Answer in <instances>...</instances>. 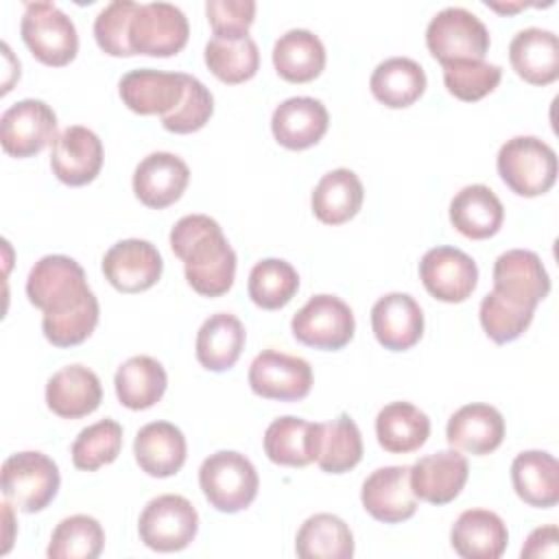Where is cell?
Returning <instances> with one entry per match:
<instances>
[{"instance_id":"cell-1","label":"cell","mask_w":559,"mask_h":559,"mask_svg":"<svg viewBox=\"0 0 559 559\" xmlns=\"http://www.w3.org/2000/svg\"><path fill=\"white\" fill-rule=\"evenodd\" d=\"M170 249L183 260L186 280L203 297L225 295L236 277V253L221 225L205 214H188L170 229Z\"/></svg>"},{"instance_id":"cell-2","label":"cell","mask_w":559,"mask_h":559,"mask_svg":"<svg viewBox=\"0 0 559 559\" xmlns=\"http://www.w3.org/2000/svg\"><path fill=\"white\" fill-rule=\"evenodd\" d=\"M83 266L68 255H44L26 280L28 301L44 314H63L92 297Z\"/></svg>"},{"instance_id":"cell-3","label":"cell","mask_w":559,"mask_h":559,"mask_svg":"<svg viewBox=\"0 0 559 559\" xmlns=\"http://www.w3.org/2000/svg\"><path fill=\"white\" fill-rule=\"evenodd\" d=\"M199 485L205 500L221 513H238L247 509L260 487L253 463L234 450L210 454L199 467Z\"/></svg>"},{"instance_id":"cell-4","label":"cell","mask_w":559,"mask_h":559,"mask_svg":"<svg viewBox=\"0 0 559 559\" xmlns=\"http://www.w3.org/2000/svg\"><path fill=\"white\" fill-rule=\"evenodd\" d=\"M498 175L520 197H539L557 181V155L535 135H515L498 151Z\"/></svg>"},{"instance_id":"cell-5","label":"cell","mask_w":559,"mask_h":559,"mask_svg":"<svg viewBox=\"0 0 559 559\" xmlns=\"http://www.w3.org/2000/svg\"><path fill=\"white\" fill-rule=\"evenodd\" d=\"M2 496L17 511L37 513L44 511L59 491L57 463L37 450L11 454L2 463Z\"/></svg>"},{"instance_id":"cell-6","label":"cell","mask_w":559,"mask_h":559,"mask_svg":"<svg viewBox=\"0 0 559 559\" xmlns=\"http://www.w3.org/2000/svg\"><path fill=\"white\" fill-rule=\"evenodd\" d=\"M20 33L33 57L44 66L61 68L79 52L76 26L55 2H26Z\"/></svg>"},{"instance_id":"cell-7","label":"cell","mask_w":559,"mask_h":559,"mask_svg":"<svg viewBox=\"0 0 559 559\" xmlns=\"http://www.w3.org/2000/svg\"><path fill=\"white\" fill-rule=\"evenodd\" d=\"M426 46L441 66L467 59L480 61L489 50V31L472 11L448 7L428 22Z\"/></svg>"},{"instance_id":"cell-8","label":"cell","mask_w":559,"mask_h":559,"mask_svg":"<svg viewBox=\"0 0 559 559\" xmlns=\"http://www.w3.org/2000/svg\"><path fill=\"white\" fill-rule=\"evenodd\" d=\"M199 531V513L192 502L177 493L153 498L138 520V533L146 548L177 552L192 544Z\"/></svg>"},{"instance_id":"cell-9","label":"cell","mask_w":559,"mask_h":559,"mask_svg":"<svg viewBox=\"0 0 559 559\" xmlns=\"http://www.w3.org/2000/svg\"><path fill=\"white\" fill-rule=\"evenodd\" d=\"M290 330L308 347L336 352L354 338L356 321L352 308L341 297L314 295L295 312Z\"/></svg>"},{"instance_id":"cell-10","label":"cell","mask_w":559,"mask_h":559,"mask_svg":"<svg viewBox=\"0 0 559 559\" xmlns=\"http://www.w3.org/2000/svg\"><path fill=\"white\" fill-rule=\"evenodd\" d=\"M190 26L186 13L170 2L138 4L129 26L133 55L173 57L188 44Z\"/></svg>"},{"instance_id":"cell-11","label":"cell","mask_w":559,"mask_h":559,"mask_svg":"<svg viewBox=\"0 0 559 559\" xmlns=\"http://www.w3.org/2000/svg\"><path fill=\"white\" fill-rule=\"evenodd\" d=\"M55 140L57 114L44 100H17L0 118V142L13 157H33Z\"/></svg>"},{"instance_id":"cell-12","label":"cell","mask_w":559,"mask_h":559,"mask_svg":"<svg viewBox=\"0 0 559 559\" xmlns=\"http://www.w3.org/2000/svg\"><path fill=\"white\" fill-rule=\"evenodd\" d=\"M249 386L264 400L297 402L312 389V367L299 356L264 349L249 367Z\"/></svg>"},{"instance_id":"cell-13","label":"cell","mask_w":559,"mask_h":559,"mask_svg":"<svg viewBox=\"0 0 559 559\" xmlns=\"http://www.w3.org/2000/svg\"><path fill=\"white\" fill-rule=\"evenodd\" d=\"M424 288L439 301L461 304L478 284L476 262L456 247H435L419 262Z\"/></svg>"},{"instance_id":"cell-14","label":"cell","mask_w":559,"mask_h":559,"mask_svg":"<svg viewBox=\"0 0 559 559\" xmlns=\"http://www.w3.org/2000/svg\"><path fill=\"white\" fill-rule=\"evenodd\" d=\"M493 290L522 308L535 310L550 293V277L537 253L509 249L493 262Z\"/></svg>"},{"instance_id":"cell-15","label":"cell","mask_w":559,"mask_h":559,"mask_svg":"<svg viewBox=\"0 0 559 559\" xmlns=\"http://www.w3.org/2000/svg\"><path fill=\"white\" fill-rule=\"evenodd\" d=\"M164 260L155 245L140 238L116 242L103 258L105 280L120 293H142L157 284Z\"/></svg>"},{"instance_id":"cell-16","label":"cell","mask_w":559,"mask_h":559,"mask_svg":"<svg viewBox=\"0 0 559 559\" xmlns=\"http://www.w3.org/2000/svg\"><path fill=\"white\" fill-rule=\"evenodd\" d=\"M365 511L384 524H397L415 515L417 496L411 489V467L389 465L371 472L360 489Z\"/></svg>"},{"instance_id":"cell-17","label":"cell","mask_w":559,"mask_h":559,"mask_svg":"<svg viewBox=\"0 0 559 559\" xmlns=\"http://www.w3.org/2000/svg\"><path fill=\"white\" fill-rule=\"evenodd\" d=\"M100 138L81 124L63 129L50 148V168L66 186H85L94 181L103 168Z\"/></svg>"},{"instance_id":"cell-18","label":"cell","mask_w":559,"mask_h":559,"mask_svg":"<svg viewBox=\"0 0 559 559\" xmlns=\"http://www.w3.org/2000/svg\"><path fill=\"white\" fill-rule=\"evenodd\" d=\"M118 94L122 103L140 116H166L183 98V72L138 68L120 79Z\"/></svg>"},{"instance_id":"cell-19","label":"cell","mask_w":559,"mask_h":559,"mask_svg":"<svg viewBox=\"0 0 559 559\" xmlns=\"http://www.w3.org/2000/svg\"><path fill=\"white\" fill-rule=\"evenodd\" d=\"M190 181L188 164L166 151L146 155L133 173V192L146 207L162 210L181 199Z\"/></svg>"},{"instance_id":"cell-20","label":"cell","mask_w":559,"mask_h":559,"mask_svg":"<svg viewBox=\"0 0 559 559\" xmlns=\"http://www.w3.org/2000/svg\"><path fill=\"white\" fill-rule=\"evenodd\" d=\"M469 476L467 459L459 450H441L421 456L411 467V489L419 500L430 504L452 502L465 487Z\"/></svg>"},{"instance_id":"cell-21","label":"cell","mask_w":559,"mask_h":559,"mask_svg":"<svg viewBox=\"0 0 559 559\" xmlns=\"http://www.w3.org/2000/svg\"><path fill=\"white\" fill-rule=\"evenodd\" d=\"M371 330L391 352H406L424 334V312L408 293H389L371 308Z\"/></svg>"},{"instance_id":"cell-22","label":"cell","mask_w":559,"mask_h":559,"mask_svg":"<svg viewBox=\"0 0 559 559\" xmlns=\"http://www.w3.org/2000/svg\"><path fill=\"white\" fill-rule=\"evenodd\" d=\"M328 124L330 116L325 105L310 96L286 98L271 116L273 138L290 151L314 146L325 135Z\"/></svg>"},{"instance_id":"cell-23","label":"cell","mask_w":559,"mask_h":559,"mask_svg":"<svg viewBox=\"0 0 559 559\" xmlns=\"http://www.w3.org/2000/svg\"><path fill=\"white\" fill-rule=\"evenodd\" d=\"M103 386L98 376L83 365H68L46 382V404L63 419H79L100 406Z\"/></svg>"},{"instance_id":"cell-24","label":"cell","mask_w":559,"mask_h":559,"mask_svg":"<svg viewBox=\"0 0 559 559\" xmlns=\"http://www.w3.org/2000/svg\"><path fill=\"white\" fill-rule=\"evenodd\" d=\"M445 439L454 450L474 456L489 454L504 439V417L489 404H465L448 419Z\"/></svg>"},{"instance_id":"cell-25","label":"cell","mask_w":559,"mask_h":559,"mask_svg":"<svg viewBox=\"0 0 559 559\" xmlns=\"http://www.w3.org/2000/svg\"><path fill=\"white\" fill-rule=\"evenodd\" d=\"M509 61L526 83L548 85L559 76V39L546 28H522L509 44Z\"/></svg>"},{"instance_id":"cell-26","label":"cell","mask_w":559,"mask_h":559,"mask_svg":"<svg viewBox=\"0 0 559 559\" xmlns=\"http://www.w3.org/2000/svg\"><path fill=\"white\" fill-rule=\"evenodd\" d=\"M450 544L463 559H498L507 550L509 531L498 513L467 509L452 524Z\"/></svg>"},{"instance_id":"cell-27","label":"cell","mask_w":559,"mask_h":559,"mask_svg":"<svg viewBox=\"0 0 559 559\" xmlns=\"http://www.w3.org/2000/svg\"><path fill=\"white\" fill-rule=\"evenodd\" d=\"M321 424L301 417H277L264 432V454L269 461L286 467H304L319 456Z\"/></svg>"},{"instance_id":"cell-28","label":"cell","mask_w":559,"mask_h":559,"mask_svg":"<svg viewBox=\"0 0 559 559\" xmlns=\"http://www.w3.org/2000/svg\"><path fill=\"white\" fill-rule=\"evenodd\" d=\"M186 437L170 421L142 426L133 441V454L142 472L153 478H168L186 463Z\"/></svg>"},{"instance_id":"cell-29","label":"cell","mask_w":559,"mask_h":559,"mask_svg":"<svg viewBox=\"0 0 559 559\" xmlns=\"http://www.w3.org/2000/svg\"><path fill=\"white\" fill-rule=\"evenodd\" d=\"M502 221L504 207L489 186H465L450 201V223L465 238H491L502 227Z\"/></svg>"},{"instance_id":"cell-30","label":"cell","mask_w":559,"mask_h":559,"mask_svg":"<svg viewBox=\"0 0 559 559\" xmlns=\"http://www.w3.org/2000/svg\"><path fill=\"white\" fill-rule=\"evenodd\" d=\"M511 483L531 507L550 509L559 502V463L544 450L520 452L511 463Z\"/></svg>"},{"instance_id":"cell-31","label":"cell","mask_w":559,"mask_h":559,"mask_svg":"<svg viewBox=\"0 0 559 559\" xmlns=\"http://www.w3.org/2000/svg\"><path fill=\"white\" fill-rule=\"evenodd\" d=\"M247 341L245 325L229 312L207 317L197 332V360L207 371H227L236 365Z\"/></svg>"},{"instance_id":"cell-32","label":"cell","mask_w":559,"mask_h":559,"mask_svg":"<svg viewBox=\"0 0 559 559\" xmlns=\"http://www.w3.org/2000/svg\"><path fill=\"white\" fill-rule=\"evenodd\" d=\"M273 66L288 83H308L325 68V46L308 28H290L273 46Z\"/></svg>"},{"instance_id":"cell-33","label":"cell","mask_w":559,"mask_h":559,"mask_svg":"<svg viewBox=\"0 0 559 559\" xmlns=\"http://www.w3.org/2000/svg\"><path fill=\"white\" fill-rule=\"evenodd\" d=\"M362 181L349 168L325 173L312 190L310 205L314 216L325 225H343L354 218L362 205Z\"/></svg>"},{"instance_id":"cell-34","label":"cell","mask_w":559,"mask_h":559,"mask_svg":"<svg viewBox=\"0 0 559 559\" xmlns=\"http://www.w3.org/2000/svg\"><path fill=\"white\" fill-rule=\"evenodd\" d=\"M376 437L382 450L408 454L428 441L430 419L411 402H391L376 417Z\"/></svg>"},{"instance_id":"cell-35","label":"cell","mask_w":559,"mask_h":559,"mask_svg":"<svg viewBox=\"0 0 559 559\" xmlns=\"http://www.w3.org/2000/svg\"><path fill=\"white\" fill-rule=\"evenodd\" d=\"M369 87L384 107L404 109L426 92V72L415 59L391 57L376 66Z\"/></svg>"},{"instance_id":"cell-36","label":"cell","mask_w":559,"mask_h":559,"mask_svg":"<svg viewBox=\"0 0 559 559\" xmlns=\"http://www.w3.org/2000/svg\"><path fill=\"white\" fill-rule=\"evenodd\" d=\"M166 369L151 356H131L118 367L114 378L118 402L131 411L155 406L166 393Z\"/></svg>"},{"instance_id":"cell-37","label":"cell","mask_w":559,"mask_h":559,"mask_svg":"<svg viewBox=\"0 0 559 559\" xmlns=\"http://www.w3.org/2000/svg\"><path fill=\"white\" fill-rule=\"evenodd\" d=\"M295 552L301 559H349L354 535L338 515L314 513L297 531Z\"/></svg>"},{"instance_id":"cell-38","label":"cell","mask_w":559,"mask_h":559,"mask_svg":"<svg viewBox=\"0 0 559 559\" xmlns=\"http://www.w3.org/2000/svg\"><path fill=\"white\" fill-rule=\"evenodd\" d=\"M205 66L223 83H229V85L245 83L253 79L260 68L258 44L251 39V35H242V37L214 35L205 44Z\"/></svg>"},{"instance_id":"cell-39","label":"cell","mask_w":559,"mask_h":559,"mask_svg":"<svg viewBox=\"0 0 559 559\" xmlns=\"http://www.w3.org/2000/svg\"><path fill=\"white\" fill-rule=\"evenodd\" d=\"M362 459V437L356 421L341 413L328 424H321V445L317 465L328 474H345Z\"/></svg>"},{"instance_id":"cell-40","label":"cell","mask_w":559,"mask_h":559,"mask_svg":"<svg viewBox=\"0 0 559 559\" xmlns=\"http://www.w3.org/2000/svg\"><path fill=\"white\" fill-rule=\"evenodd\" d=\"M299 288L295 266L280 258H264L253 264L247 282L251 301L264 310L284 308Z\"/></svg>"},{"instance_id":"cell-41","label":"cell","mask_w":559,"mask_h":559,"mask_svg":"<svg viewBox=\"0 0 559 559\" xmlns=\"http://www.w3.org/2000/svg\"><path fill=\"white\" fill-rule=\"evenodd\" d=\"M105 546V531L92 515L63 518L52 535L46 555L50 559H96Z\"/></svg>"},{"instance_id":"cell-42","label":"cell","mask_w":559,"mask_h":559,"mask_svg":"<svg viewBox=\"0 0 559 559\" xmlns=\"http://www.w3.org/2000/svg\"><path fill=\"white\" fill-rule=\"evenodd\" d=\"M122 450V426L116 419H100L79 432L72 443V463L83 472H96L118 459Z\"/></svg>"},{"instance_id":"cell-43","label":"cell","mask_w":559,"mask_h":559,"mask_svg":"<svg viewBox=\"0 0 559 559\" xmlns=\"http://www.w3.org/2000/svg\"><path fill=\"white\" fill-rule=\"evenodd\" d=\"M500 79H502V68L485 59L443 63V83L448 92L454 98L465 103L485 98L489 92L498 87Z\"/></svg>"},{"instance_id":"cell-44","label":"cell","mask_w":559,"mask_h":559,"mask_svg":"<svg viewBox=\"0 0 559 559\" xmlns=\"http://www.w3.org/2000/svg\"><path fill=\"white\" fill-rule=\"evenodd\" d=\"M533 312L535 310L522 308V306L504 299L496 290H491L483 297L478 317H480V325L487 332V336L493 343L502 345V343L520 338L526 332V328L533 321Z\"/></svg>"},{"instance_id":"cell-45","label":"cell","mask_w":559,"mask_h":559,"mask_svg":"<svg viewBox=\"0 0 559 559\" xmlns=\"http://www.w3.org/2000/svg\"><path fill=\"white\" fill-rule=\"evenodd\" d=\"M214 111L212 92L192 74H183V98L166 116L162 127L170 133H194L207 124Z\"/></svg>"},{"instance_id":"cell-46","label":"cell","mask_w":559,"mask_h":559,"mask_svg":"<svg viewBox=\"0 0 559 559\" xmlns=\"http://www.w3.org/2000/svg\"><path fill=\"white\" fill-rule=\"evenodd\" d=\"M138 11V2L114 0L94 20V39L98 48L111 57H131L129 26Z\"/></svg>"},{"instance_id":"cell-47","label":"cell","mask_w":559,"mask_h":559,"mask_svg":"<svg viewBox=\"0 0 559 559\" xmlns=\"http://www.w3.org/2000/svg\"><path fill=\"white\" fill-rule=\"evenodd\" d=\"M98 314V299L96 295H92L74 310H68L63 314H44L41 330L55 347H72L83 343L94 332Z\"/></svg>"},{"instance_id":"cell-48","label":"cell","mask_w":559,"mask_h":559,"mask_svg":"<svg viewBox=\"0 0 559 559\" xmlns=\"http://www.w3.org/2000/svg\"><path fill=\"white\" fill-rule=\"evenodd\" d=\"M207 22L214 35L242 37L249 35V26L255 20L253 0H207Z\"/></svg>"},{"instance_id":"cell-49","label":"cell","mask_w":559,"mask_h":559,"mask_svg":"<svg viewBox=\"0 0 559 559\" xmlns=\"http://www.w3.org/2000/svg\"><path fill=\"white\" fill-rule=\"evenodd\" d=\"M559 552V528L555 524L535 528L524 546H522V559H537V557H557Z\"/></svg>"},{"instance_id":"cell-50","label":"cell","mask_w":559,"mask_h":559,"mask_svg":"<svg viewBox=\"0 0 559 559\" xmlns=\"http://www.w3.org/2000/svg\"><path fill=\"white\" fill-rule=\"evenodd\" d=\"M489 9H493V11H500V13H515V11H520V9H524L526 4L524 2H515V4H500V2H485Z\"/></svg>"}]
</instances>
